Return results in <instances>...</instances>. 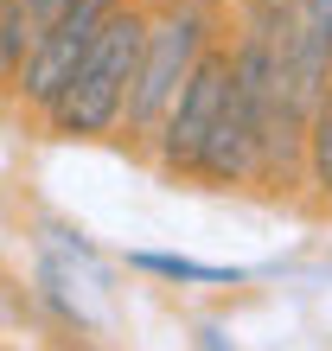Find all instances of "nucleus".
Masks as SVG:
<instances>
[{
    "label": "nucleus",
    "mask_w": 332,
    "mask_h": 351,
    "mask_svg": "<svg viewBox=\"0 0 332 351\" xmlns=\"http://www.w3.org/2000/svg\"><path fill=\"white\" fill-rule=\"evenodd\" d=\"M147 32L154 26H141V13L109 19V32L96 38V51L83 58V71L71 77V90L51 109L58 134H102L128 115V96L141 84V64H147Z\"/></svg>",
    "instance_id": "obj_1"
},
{
    "label": "nucleus",
    "mask_w": 332,
    "mask_h": 351,
    "mask_svg": "<svg viewBox=\"0 0 332 351\" xmlns=\"http://www.w3.org/2000/svg\"><path fill=\"white\" fill-rule=\"evenodd\" d=\"M198 64H204V19L198 7H179L147 32V64H141V84L128 96V128H166V115L179 109Z\"/></svg>",
    "instance_id": "obj_2"
},
{
    "label": "nucleus",
    "mask_w": 332,
    "mask_h": 351,
    "mask_svg": "<svg viewBox=\"0 0 332 351\" xmlns=\"http://www.w3.org/2000/svg\"><path fill=\"white\" fill-rule=\"evenodd\" d=\"M115 13H121V0H77V7L64 13V26H58L45 45L32 51V64L13 77L19 96H26L32 109H45V115H51V109H58V96L71 90V77L83 71V58L96 51V38L109 32V19H115Z\"/></svg>",
    "instance_id": "obj_3"
},
{
    "label": "nucleus",
    "mask_w": 332,
    "mask_h": 351,
    "mask_svg": "<svg viewBox=\"0 0 332 351\" xmlns=\"http://www.w3.org/2000/svg\"><path fill=\"white\" fill-rule=\"evenodd\" d=\"M230 102H237V71H230V58L204 51V64L192 71V84H185V96H179V109L166 115V128H160L166 167H192V173H198V160H204V147H211L217 121L230 115Z\"/></svg>",
    "instance_id": "obj_4"
},
{
    "label": "nucleus",
    "mask_w": 332,
    "mask_h": 351,
    "mask_svg": "<svg viewBox=\"0 0 332 351\" xmlns=\"http://www.w3.org/2000/svg\"><path fill=\"white\" fill-rule=\"evenodd\" d=\"M307 167H313V185L332 198V102L313 115V128H307Z\"/></svg>",
    "instance_id": "obj_5"
},
{
    "label": "nucleus",
    "mask_w": 332,
    "mask_h": 351,
    "mask_svg": "<svg viewBox=\"0 0 332 351\" xmlns=\"http://www.w3.org/2000/svg\"><path fill=\"white\" fill-rule=\"evenodd\" d=\"M300 19H307V32L332 51V0H300Z\"/></svg>",
    "instance_id": "obj_6"
}]
</instances>
